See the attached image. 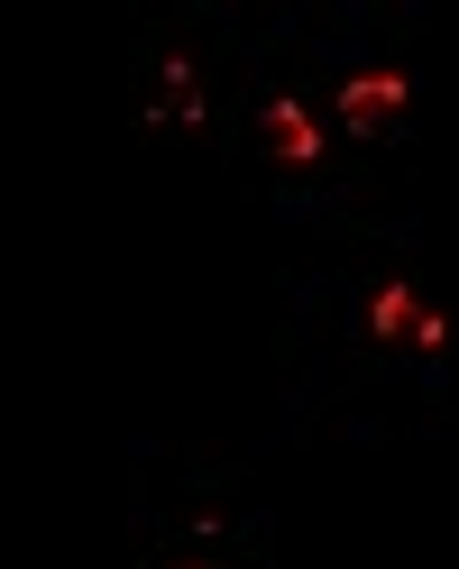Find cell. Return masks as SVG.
<instances>
[{"mask_svg":"<svg viewBox=\"0 0 459 569\" xmlns=\"http://www.w3.org/2000/svg\"><path fill=\"white\" fill-rule=\"evenodd\" d=\"M405 111H413V74L405 64H349L340 74V129L377 148V138H405Z\"/></svg>","mask_w":459,"mask_h":569,"instance_id":"6da1fadb","label":"cell"},{"mask_svg":"<svg viewBox=\"0 0 459 569\" xmlns=\"http://www.w3.org/2000/svg\"><path fill=\"white\" fill-rule=\"evenodd\" d=\"M258 138H267V157H286V166H322L331 157V138H322V120L303 111V92H267V111H258Z\"/></svg>","mask_w":459,"mask_h":569,"instance_id":"7a4b0ae2","label":"cell"},{"mask_svg":"<svg viewBox=\"0 0 459 569\" xmlns=\"http://www.w3.org/2000/svg\"><path fill=\"white\" fill-rule=\"evenodd\" d=\"M422 312H432V303L413 295V276H386L377 295H368V340H377V349H405V340H413V322H422Z\"/></svg>","mask_w":459,"mask_h":569,"instance_id":"3957f363","label":"cell"}]
</instances>
